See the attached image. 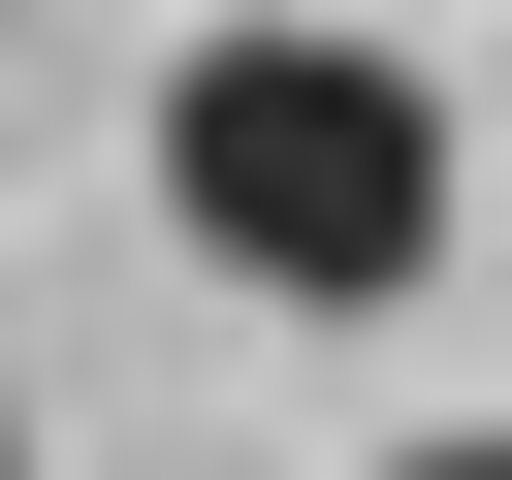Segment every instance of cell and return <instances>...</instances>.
Wrapping results in <instances>:
<instances>
[{
    "instance_id": "3",
    "label": "cell",
    "mask_w": 512,
    "mask_h": 480,
    "mask_svg": "<svg viewBox=\"0 0 512 480\" xmlns=\"http://www.w3.org/2000/svg\"><path fill=\"white\" fill-rule=\"evenodd\" d=\"M0 480H32V384H0Z\"/></svg>"
},
{
    "instance_id": "2",
    "label": "cell",
    "mask_w": 512,
    "mask_h": 480,
    "mask_svg": "<svg viewBox=\"0 0 512 480\" xmlns=\"http://www.w3.org/2000/svg\"><path fill=\"white\" fill-rule=\"evenodd\" d=\"M384 480H512V416H416V448H384Z\"/></svg>"
},
{
    "instance_id": "1",
    "label": "cell",
    "mask_w": 512,
    "mask_h": 480,
    "mask_svg": "<svg viewBox=\"0 0 512 480\" xmlns=\"http://www.w3.org/2000/svg\"><path fill=\"white\" fill-rule=\"evenodd\" d=\"M160 224H192L256 320L448 288V64H384V32H320V0H224V32L160 64Z\"/></svg>"
}]
</instances>
